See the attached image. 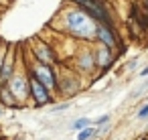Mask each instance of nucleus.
Returning <instances> with one entry per match:
<instances>
[{
  "instance_id": "nucleus-1",
  "label": "nucleus",
  "mask_w": 148,
  "mask_h": 140,
  "mask_svg": "<svg viewBox=\"0 0 148 140\" xmlns=\"http://www.w3.org/2000/svg\"><path fill=\"white\" fill-rule=\"evenodd\" d=\"M67 27L73 35L77 37H83V39H91V37H97V25L89 21L87 14L83 12H69L67 14Z\"/></svg>"
},
{
  "instance_id": "nucleus-2",
  "label": "nucleus",
  "mask_w": 148,
  "mask_h": 140,
  "mask_svg": "<svg viewBox=\"0 0 148 140\" xmlns=\"http://www.w3.org/2000/svg\"><path fill=\"white\" fill-rule=\"evenodd\" d=\"M75 4H79L91 19H93V23H97V25H103V27H110L112 29V21H110V14H108V10H106V6L99 2V0H73Z\"/></svg>"
},
{
  "instance_id": "nucleus-3",
  "label": "nucleus",
  "mask_w": 148,
  "mask_h": 140,
  "mask_svg": "<svg viewBox=\"0 0 148 140\" xmlns=\"http://www.w3.org/2000/svg\"><path fill=\"white\" fill-rule=\"evenodd\" d=\"M31 73L47 87V89H53V87H57V79H55V75H53V71H51V67L49 65H45V63H35V67L31 69Z\"/></svg>"
},
{
  "instance_id": "nucleus-4",
  "label": "nucleus",
  "mask_w": 148,
  "mask_h": 140,
  "mask_svg": "<svg viewBox=\"0 0 148 140\" xmlns=\"http://www.w3.org/2000/svg\"><path fill=\"white\" fill-rule=\"evenodd\" d=\"M29 87H31V93H33V97L37 100V104L39 106H43V104H47L49 100H51V95H49V89L31 73V79H29Z\"/></svg>"
},
{
  "instance_id": "nucleus-5",
  "label": "nucleus",
  "mask_w": 148,
  "mask_h": 140,
  "mask_svg": "<svg viewBox=\"0 0 148 140\" xmlns=\"http://www.w3.org/2000/svg\"><path fill=\"white\" fill-rule=\"evenodd\" d=\"M97 39L103 43V47L112 49L116 47V37H114V31L110 27H103V25H97Z\"/></svg>"
},
{
  "instance_id": "nucleus-6",
  "label": "nucleus",
  "mask_w": 148,
  "mask_h": 140,
  "mask_svg": "<svg viewBox=\"0 0 148 140\" xmlns=\"http://www.w3.org/2000/svg\"><path fill=\"white\" fill-rule=\"evenodd\" d=\"M35 55H37L39 63H45V65H49V63H53V61H55L53 51H51L47 45H43V43H37V45H35Z\"/></svg>"
},
{
  "instance_id": "nucleus-7",
  "label": "nucleus",
  "mask_w": 148,
  "mask_h": 140,
  "mask_svg": "<svg viewBox=\"0 0 148 140\" xmlns=\"http://www.w3.org/2000/svg\"><path fill=\"white\" fill-rule=\"evenodd\" d=\"M10 89H12V93L16 95V97H23V95H27V81L23 79V77H14L12 81H10Z\"/></svg>"
},
{
  "instance_id": "nucleus-8",
  "label": "nucleus",
  "mask_w": 148,
  "mask_h": 140,
  "mask_svg": "<svg viewBox=\"0 0 148 140\" xmlns=\"http://www.w3.org/2000/svg\"><path fill=\"white\" fill-rule=\"evenodd\" d=\"M97 59H99V61H97V65L106 67V65L110 63V59H112V57H110V49H108V47H101V49H99V53H97Z\"/></svg>"
},
{
  "instance_id": "nucleus-9",
  "label": "nucleus",
  "mask_w": 148,
  "mask_h": 140,
  "mask_svg": "<svg viewBox=\"0 0 148 140\" xmlns=\"http://www.w3.org/2000/svg\"><path fill=\"white\" fill-rule=\"evenodd\" d=\"M89 124H91V122H89L87 118H77V120L73 122V130H75V132H81V130L89 128Z\"/></svg>"
},
{
  "instance_id": "nucleus-10",
  "label": "nucleus",
  "mask_w": 148,
  "mask_h": 140,
  "mask_svg": "<svg viewBox=\"0 0 148 140\" xmlns=\"http://www.w3.org/2000/svg\"><path fill=\"white\" fill-rule=\"evenodd\" d=\"M0 95H2V100H4V104L6 106H14V93H12V89H2L0 91Z\"/></svg>"
},
{
  "instance_id": "nucleus-11",
  "label": "nucleus",
  "mask_w": 148,
  "mask_h": 140,
  "mask_svg": "<svg viewBox=\"0 0 148 140\" xmlns=\"http://www.w3.org/2000/svg\"><path fill=\"white\" fill-rule=\"evenodd\" d=\"M97 134V130L95 128H85V130H81V132H77V140H89L91 136H95Z\"/></svg>"
},
{
  "instance_id": "nucleus-12",
  "label": "nucleus",
  "mask_w": 148,
  "mask_h": 140,
  "mask_svg": "<svg viewBox=\"0 0 148 140\" xmlns=\"http://www.w3.org/2000/svg\"><path fill=\"white\" fill-rule=\"evenodd\" d=\"M10 69H12V63H10V55H6V61H4V67H2V79H10Z\"/></svg>"
},
{
  "instance_id": "nucleus-13",
  "label": "nucleus",
  "mask_w": 148,
  "mask_h": 140,
  "mask_svg": "<svg viewBox=\"0 0 148 140\" xmlns=\"http://www.w3.org/2000/svg\"><path fill=\"white\" fill-rule=\"evenodd\" d=\"M136 116H138L140 120H144V118H148V104H146V106H142V108L138 110V114H136Z\"/></svg>"
},
{
  "instance_id": "nucleus-14",
  "label": "nucleus",
  "mask_w": 148,
  "mask_h": 140,
  "mask_svg": "<svg viewBox=\"0 0 148 140\" xmlns=\"http://www.w3.org/2000/svg\"><path fill=\"white\" fill-rule=\"evenodd\" d=\"M67 108H69V104H59V106H55V108H53V112L57 114V112H63V110H67Z\"/></svg>"
},
{
  "instance_id": "nucleus-15",
  "label": "nucleus",
  "mask_w": 148,
  "mask_h": 140,
  "mask_svg": "<svg viewBox=\"0 0 148 140\" xmlns=\"http://www.w3.org/2000/svg\"><path fill=\"white\" fill-rule=\"evenodd\" d=\"M108 120H110V116H99V118H97L95 122H97V124H106Z\"/></svg>"
},
{
  "instance_id": "nucleus-16",
  "label": "nucleus",
  "mask_w": 148,
  "mask_h": 140,
  "mask_svg": "<svg viewBox=\"0 0 148 140\" xmlns=\"http://www.w3.org/2000/svg\"><path fill=\"white\" fill-rule=\"evenodd\" d=\"M142 75H148V67H146V69H142Z\"/></svg>"
},
{
  "instance_id": "nucleus-17",
  "label": "nucleus",
  "mask_w": 148,
  "mask_h": 140,
  "mask_svg": "<svg viewBox=\"0 0 148 140\" xmlns=\"http://www.w3.org/2000/svg\"><path fill=\"white\" fill-rule=\"evenodd\" d=\"M0 116H2V108H0Z\"/></svg>"
}]
</instances>
